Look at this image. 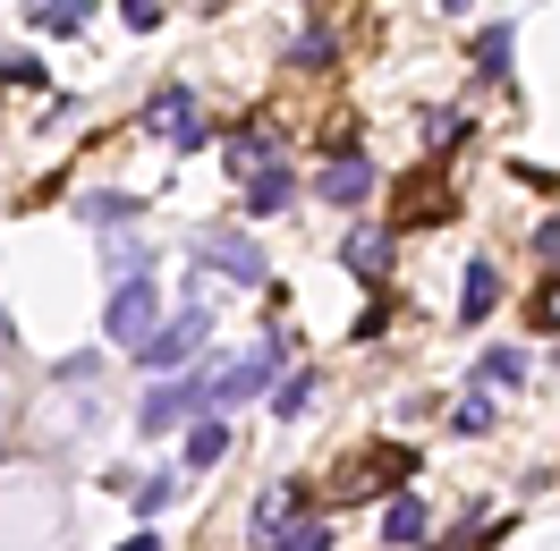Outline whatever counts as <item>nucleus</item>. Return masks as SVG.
<instances>
[{
  "instance_id": "nucleus-16",
  "label": "nucleus",
  "mask_w": 560,
  "mask_h": 551,
  "mask_svg": "<svg viewBox=\"0 0 560 551\" xmlns=\"http://www.w3.org/2000/svg\"><path fill=\"white\" fill-rule=\"evenodd\" d=\"M331 60H340V35H331V26H306V35L280 51V69H298V77H323Z\"/></svg>"
},
{
  "instance_id": "nucleus-11",
  "label": "nucleus",
  "mask_w": 560,
  "mask_h": 551,
  "mask_svg": "<svg viewBox=\"0 0 560 551\" xmlns=\"http://www.w3.org/2000/svg\"><path fill=\"white\" fill-rule=\"evenodd\" d=\"M340 263H349V280H365V289H383V263H390V230H374V221H357L349 238H340Z\"/></svg>"
},
{
  "instance_id": "nucleus-1",
  "label": "nucleus",
  "mask_w": 560,
  "mask_h": 551,
  "mask_svg": "<svg viewBox=\"0 0 560 551\" xmlns=\"http://www.w3.org/2000/svg\"><path fill=\"white\" fill-rule=\"evenodd\" d=\"M306 196H315V204H340V212H365L374 204V153H365L349 128H331V137H323V171H315Z\"/></svg>"
},
{
  "instance_id": "nucleus-14",
  "label": "nucleus",
  "mask_w": 560,
  "mask_h": 551,
  "mask_svg": "<svg viewBox=\"0 0 560 551\" xmlns=\"http://www.w3.org/2000/svg\"><path fill=\"white\" fill-rule=\"evenodd\" d=\"M315 390H323V374H315V365H289V374H280L272 390H264V399H272V415H280V424H298V415H315Z\"/></svg>"
},
{
  "instance_id": "nucleus-20",
  "label": "nucleus",
  "mask_w": 560,
  "mask_h": 551,
  "mask_svg": "<svg viewBox=\"0 0 560 551\" xmlns=\"http://www.w3.org/2000/svg\"><path fill=\"white\" fill-rule=\"evenodd\" d=\"M94 0H35V35H85Z\"/></svg>"
},
{
  "instance_id": "nucleus-18",
  "label": "nucleus",
  "mask_w": 560,
  "mask_h": 551,
  "mask_svg": "<svg viewBox=\"0 0 560 551\" xmlns=\"http://www.w3.org/2000/svg\"><path fill=\"white\" fill-rule=\"evenodd\" d=\"M221 458H230V424L205 415V424L187 433V449H178V467H187V476H205V467H221Z\"/></svg>"
},
{
  "instance_id": "nucleus-26",
  "label": "nucleus",
  "mask_w": 560,
  "mask_h": 551,
  "mask_svg": "<svg viewBox=\"0 0 560 551\" xmlns=\"http://www.w3.org/2000/svg\"><path fill=\"white\" fill-rule=\"evenodd\" d=\"M103 374V356H94V348H85V356H60V365H51V382H94Z\"/></svg>"
},
{
  "instance_id": "nucleus-9",
  "label": "nucleus",
  "mask_w": 560,
  "mask_h": 551,
  "mask_svg": "<svg viewBox=\"0 0 560 551\" xmlns=\"http://www.w3.org/2000/svg\"><path fill=\"white\" fill-rule=\"evenodd\" d=\"M264 162H280V137L264 128V119H246V128L221 137V171H230V178H255Z\"/></svg>"
},
{
  "instance_id": "nucleus-17",
  "label": "nucleus",
  "mask_w": 560,
  "mask_h": 551,
  "mask_svg": "<svg viewBox=\"0 0 560 551\" xmlns=\"http://www.w3.org/2000/svg\"><path fill=\"white\" fill-rule=\"evenodd\" d=\"M331 543H340V535H331L323 517H280V526H272L255 551H331Z\"/></svg>"
},
{
  "instance_id": "nucleus-5",
  "label": "nucleus",
  "mask_w": 560,
  "mask_h": 551,
  "mask_svg": "<svg viewBox=\"0 0 560 551\" xmlns=\"http://www.w3.org/2000/svg\"><path fill=\"white\" fill-rule=\"evenodd\" d=\"M153 323H162V272H128V280H110V306H103V331H110V340L137 348Z\"/></svg>"
},
{
  "instance_id": "nucleus-31",
  "label": "nucleus",
  "mask_w": 560,
  "mask_h": 551,
  "mask_svg": "<svg viewBox=\"0 0 560 551\" xmlns=\"http://www.w3.org/2000/svg\"><path fill=\"white\" fill-rule=\"evenodd\" d=\"M205 9H230V0H205Z\"/></svg>"
},
{
  "instance_id": "nucleus-3",
  "label": "nucleus",
  "mask_w": 560,
  "mask_h": 551,
  "mask_svg": "<svg viewBox=\"0 0 560 551\" xmlns=\"http://www.w3.org/2000/svg\"><path fill=\"white\" fill-rule=\"evenodd\" d=\"M289 356H298V348H289V331H272V340L255 348V356H238V365H221V374L205 365V408H246V399H264Z\"/></svg>"
},
{
  "instance_id": "nucleus-24",
  "label": "nucleus",
  "mask_w": 560,
  "mask_h": 551,
  "mask_svg": "<svg viewBox=\"0 0 560 551\" xmlns=\"http://www.w3.org/2000/svg\"><path fill=\"white\" fill-rule=\"evenodd\" d=\"M43 77L51 69H43L35 51H9V60H0V85H43Z\"/></svg>"
},
{
  "instance_id": "nucleus-2",
  "label": "nucleus",
  "mask_w": 560,
  "mask_h": 551,
  "mask_svg": "<svg viewBox=\"0 0 560 551\" xmlns=\"http://www.w3.org/2000/svg\"><path fill=\"white\" fill-rule=\"evenodd\" d=\"M144 137H162L171 153H205L212 144V119H205V103H196L187 77H171V85L144 94Z\"/></svg>"
},
{
  "instance_id": "nucleus-7",
  "label": "nucleus",
  "mask_w": 560,
  "mask_h": 551,
  "mask_svg": "<svg viewBox=\"0 0 560 551\" xmlns=\"http://www.w3.org/2000/svg\"><path fill=\"white\" fill-rule=\"evenodd\" d=\"M205 263H212V272H230L238 289H272V263H264V246L246 238V230H230V221H221V230H205Z\"/></svg>"
},
{
  "instance_id": "nucleus-13",
  "label": "nucleus",
  "mask_w": 560,
  "mask_h": 551,
  "mask_svg": "<svg viewBox=\"0 0 560 551\" xmlns=\"http://www.w3.org/2000/svg\"><path fill=\"white\" fill-rule=\"evenodd\" d=\"M501 297H510V289H501V272H492L485 255H476V263H467V280H458V323L476 331V323H485V314L501 306Z\"/></svg>"
},
{
  "instance_id": "nucleus-27",
  "label": "nucleus",
  "mask_w": 560,
  "mask_h": 551,
  "mask_svg": "<svg viewBox=\"0 0 560 551\" xmlns=\"http://www.w3.org/2000/svg\"><path fill=\"white\" fill-rule=\"evenodd\" d=\"M535 255H544V263H560V212H544V221H535Z\"/></svg>"
},
{
  "instance_id": "nucleus-23",
  "label": "nucleus",
  "mask_w": 560,
  "mask_h": 551,
  "mask_svg": "<svg viewBox=\"0 0 560 551\" xmlns=\"http://www.w3.org/2000/svg\"><path fill=\"white\" fill-rule=\"evenodd\" d=\"M451 433H492V390H485V382L451 408Z\"/></svg>"
},
{
  "instance_id": "nucleus-22",
  "label": "nucleus",
  "mask_w": 560,
  "mask_h": 551,
  "mask_svg": "<svg viewBox=\"0 0 560 551\" xmlns=\"http://www.w3.org/2000/svg\"><path fill=\"white\" fill-rule=\"evenodd\" d=\"M476 382H501V390L526 382V348H485V356H476Z\"/></svg>"
},
{
  "instance_id": "nucleus-12",
  "label": "nucleus",
  "mask_w": 560,
  "mask_h": 551,
  "mask_svg": "<svg viewBox=\"0 0 560 551\" xmlns=\"http://www.w3.org/2000/svg\"><path fill=\"white\" fill-rule=\"evenodd\" d=\"M77 221H85V230H137L144 204L128 187H94V196H77Z\"/></svg>"
},
{
  "instance_id": "nucleus-21",
  "label": "nucleus",
  "mask_w": 560,
  "mask_h": 551,
  "mask_svg": "<svg viewBox=\"0 0 560 551\" xmlns=\"http://www.w3.org/2000/svg\"><path fill=\"white\" fill-rule=\"evenodd\" d=\"M103 272H110V280H128V272H162V263H153V246H137V238H119V230H103Z\"/></svg>"
},
{
  "instance_id": "nucleus-19",
  "label": "nucleus",
  "mask_w": 560,
  "mask_h": 551,
  "mask_svg": "<svg viewBox=\"0 0 560 551\" xmlns=\"http://www.w3.org/2000/svg\"><path fill=\"white\" fill-rule=\"evenodd\" d=\"M178 492H187V467H162V476H137L128 483V501H137V517H162L178 501Z\"/></svg>"
},
{
  "instance_id": "nucleus-15",
  "label": "nucleus",
  "mask_w": 560,
  "mask_h": 551,
  "mask_svg": "<svg viewBox=\"0 0 560 551\" xmlns=\"http://www.w3.org/2000/svg\"><path fill=\"white\" fill-rule=\"evenodd\" d=\"M510 51H518V26H510V17H492L485 35L467 43V60H476V77H492V85L510 77Z\"/></svg>"
},
{
  "instance_id": "nucleus-4",
  "label": "nucleus",
  "mask_w": 560,
  "mask_h": 551,
  "mask_svg": "<svg viewBox=\"0 0 560 551\" xmlns=\"http://www.w3.org/2000/svg\"><path fill=\"white\" fill-rule=\"evenodd\" d=\"M205 331H212L205 306H178V314H162V323H153V331H144L128 356H137L144 374H187V365L205 356Z\"/></svg>"
},
{
  "instance_id": "nucleus-30",
  "label": "nucleus",
  "mask_w": 560,
  "mask_h": 551,
  "mask_svg": "<svg viewBox=\"0 0 560 551\" xmlns=\"http://www.w3.org/2000/svg\"><path fill=\"white\" fill-rule=\"evenodd\" d=\"M119 551H162V535H153V517H144V526H137V535H128Z\"/></svg>"
},
{
  "instance_id": "nucleus-29",
  "label": "nucleus",
  "mask_w": 560,
  "mask_h": 551,
  "mask_svg": "<svg viewBox=\"0 0 560 551\" xmlns=\"http://www.w3.org/2000/svg\"><path fill=\"white\" fill-rule=\"evenodd\" d=\"M390 331V297H374V306H365V323H357V340H383Z\"/></svg>"
},
{
  "instance_id": "nucleus-10",
  "label": "nucleus",
  "mask_w": 560,
  "mask_h": 551,
  "mask_svg": "<svg viewBox=\"0 0 560 551\" xmlns=\"http://www.w3.org/2000/svg\"><path fill=\"white\" fill-rule=\"evenodd\" d=\"M383 543L390 551H424V543H433V509H424L417 492H390V501H383Z\"/></svg>"
},
{
  "instance_id": "nucleus-6",
  "label": "nucleus",
  "mask_w": 560,
  "mask_h": 551,
  "mask_svg": "<svg viewBox=\"0 0 560 551\" xmlns=\"http://www.w3.org/2000/svg\"><path fill=\"white\" fill-rule=\"evenodd\" d=\"M205 408V374H153L144 382V408H137V433L153 442V433H171L178 415Z\"/></svg>"
},
{
  "instance_id": "nucleus-28",
  "label": "nucleus",
  "mask_w": 560,
  "mask_h": 551,
  "mask_svg": "<svg viewBox=\"0 0 560 551\" xmlns=\"http://www.w3.org/2000/svg\"><path fill=\"white\" fill-rule=\"evenodd\" d=\"M535 323H544V331H560V272L544 280V297H535Z\"/></svg>"
},
{
  "instance_id": "nucleus-8",
  "label": "nucleus",
  "mask_w": 560,
  "mask_h": 551,
  "mask_svg": "<svg viewBox=\"0 0 560 551\" xmlns=\"http://www.w3.org/2000/svg\"><path fill=\"white\" fill-rule=\"evenodd\" d=\"M238 187H246V221H280V212L306 196V178L289 171V162H264V171H255V178H238Z\"/></svg>"
},
{
  "instance_id": "nucleus-25",
  "label": "nucleus",
  "mask_w": 560,
  "mask_h": 551,
  "mask_svg": "<svg viewBox=\"0 0 560 551\" xmlns=\"http://www.w3.org/2000/svg\"><path fill=\"white\" fill-rule=\"evenodd\" d=\"M162 17H171V9H162V0H119V26H137V35H153V26H162Z\"/></svg>"
}]
</instances>
